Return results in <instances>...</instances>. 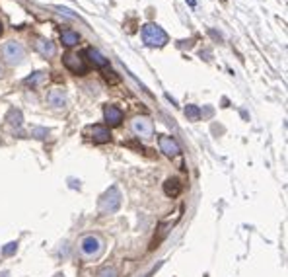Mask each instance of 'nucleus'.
<instances>
[{"instance_id":"f257e3e1","label":"nucleus","mask_w":288,"mask_h":277,"mask_svg":"<svg viewBox=\"0 0 288 277\" xmlns=\"http://www.w3.org/2000/svg\"><path fill=\"white\" fill-rule=\"evenodd\" d=\"M142 41L148 47H164L167 43V33L156 24H146L142 28Z\"/></svg>"},{"instance_id":"f03ea898","label":"nucleus","mask_w":288,"mask_h":277,"mask_svg":"<svg viewBox=\"0 0 288 277\" xmlns=\"http://www.w3.org/2000/svg\"><path fill=\"white\" fill-rule=\"evenodd\" d=\"M119 207H121V194H119L117 188H109L105 194L101 195V199L97 203V209H99L101 215L115 213V211H119Z\"/></svg>"},{"instance_id":"7ed1b4c3","label":"nucleus","mask_w":288,"mask_h":277,"mask_svg":"<svg viewBox=\"0 0 288 277\" xmlns=\"http://www.w3.org/2000/svg\"><path fill=\"white\" fill-rule=\"evenodd\" d=\"M2 57H4V61L8 65H20L24 61V57H26V49L20 43L8 41L2 45Z\"/></svg>"},{"instance_id":"20e7f679","label":"nucleus","mask_w":288,"mask_h":277,"mask_svg":"<svg viewBox=\"0 0 288 277\" xmlns=\"http://www.w3.org/2000/svg\"><path fill=\"white\" fill-rule=\"evenodd\" d=\"M101 250H103V240L99 236L88 235L80 240V252L86 258H96L101 254Z\"/></svg>"},{"instance_id":"39448f33","label":"nucleus","mask_w":288,"mask_h":277,"mask_svg":"<svg viewBox=\"0 0 288 277\" xmlns=\"http://www.w3.org/2000/svg\"><path fill=\"white\" fill-rule=\"evenodd\" d=\"M65 67L74 72V74H86L88 72V63H86V57L80 55V53H67L65 59H63Z\"/></svg>"},{"instance_id":"423d86ee","label":"nucleus","mask_w":288,"mask_h":277,"mask_svg":"<svg viewBox=\"0 0 288 277\" xmlns=\"http://www.w3.org/2000/svg\"><path fill=\"white\" fill-rule=\"evenodd\" d=\"M133 133L137 135V137H142V138H150L154 135V127H152V121L150 119H146V117H135L133 119Z\"/></svg>"},{"instance_id":"0eeeda50","label":"nucleus","mask_w":288,"mask_h":277,"mask_svg":"<svg viewBox=\"0 0 288 277\" xmlns=\"http://www.w3.org/2000/svg\"><path fill=\"white\" fill-rule=\"evenodd\" d=\"M158 145H160V151H162L165 156H169V158H174V156L179 154V145L176 143V138L162 135V137L158 138Z\"/></svg>"},{"instance_id":"6e6552de","label":"nucleus","mask_w":288,"mask_h":277,"mask_svg":"<svg viewBox=\"0 0 288 277\" xmlns=\"http://www.w3.org/2000/svg\"><path fill=\"white\" fill-rule=\"evenodd\" d=\"M103 119H105V123L109 125V127H117V125H121V121H123V111L119 110V108H115V106H107L103 110Z\"/></svg>"},{"instance_id":"1a4fd4ad","label":"nucleus","mask_w":288,"mask_h":277,"mask_svg":"<svg viewBox=\"0 0 288 277\" xmlns=\"http://www.w3.org/2000/svg\"><path fill=\"white\" fill-rule=\"evenodd\" d=\"M35 49H37V53L41 57H55L56 53V45L53 41H49V39H45V37H39L37 41H35Z\"/></svg>"},{"instance_id":"9d476101","label":"nucleus","mask_w":288,"mask_h":277,"mask_svg":"<svg viewBox=\"0 0 288 277\" xmlns=\"http://www.w3.org/2000/svg\"><path fill=\"white\" fill-rule=\"evenodd\" d=\"M92 138H94V143H99V145L109 143L111 141L109 129L103 127V125H94V127H92Z\"/></svg>"},{"instance_id":"9b49d317","label":"nucleus","mask_w":288,"mask_h":277,"mask_svg":"<svg viewBox=\"0 0 288 277\" xmlns=\"http://www.w3.org/2000/svg\"><path fill=\"white\" fill-rule=\"evenodd\" d=\"M164 194L167 197H178L181 194V181L178 178H167L164 181Z\"/></svg>"},{"instance_id":"f8f14e48","label":"nucleus","mask_w":288,"mask_h":277,"mask_svg":"<svg viewBox=\"0 0 288 277\" xmlns=\"http://www.w3.org/2000/svg\"><path fill=\"white\" fill-rule=\"evenodd\" d=\"M86 55H88V59L96 65V67H99V69H107V59L101 55L97 49H94V47H90L88 51H86Z\"/></svg>"},{"instance_id":"ddd939ff","label":"nucleus","mask_w":288,"mask_h":277,"mask_svg":"<svg viewBox=\"0 0 288 277\" xmlns=\"http://www.w3.org/2000/svg\"><path fill=\"white\" fill-rule=\"evenodd\" d=\"M47 102H49L51 106H55V108H63V106H65V102H67V98H65V94H63V90L53 88V90L47 94Z\"/></svg>"},{"instance_id":"4468645a","label":"nucleus","mask_w":288,"mask_h":277,"mask_svg":"<svg viewBox=\"0 0 288 277\" xmlns=\"http://www.w3.org/2000/svg\"><path fill=\"white\" fill-rule=\"evenodd\" d=\"M47 78V72H43V70H37V72H33V74H29L28 78L24 80L26 86H31V88H35V86H39Z\"/></svg>"},{"instance_id":"2eb2a0df","label":"nucleus","mask_w":288,"mask_h":277,"mask_svg":"<svg viewBox=\"0 0 288 277\" xmlns=\"http://www.w3.org/2000/svg\"><path fill=\"white\" fill-rule=\"evenodd\" d=\"M61 39H63V45H67V47H72V45H76V43L80 41V35L76 33V31H63V35H61Z\"/></svg>"},{"instance_id":"dca6fc26","label":"nucleus","mask_w":288,"mask_h":277,"mask_svg":"<svg viewBox=\"0 0 288 277\" xmlns=\"http://www.w3.org/2000/svg\"><path fill=\"white\" fill-rule=\"evenodd\" d=\"M8 123L14 127H22L24 119H22V111L20 110H10L8 111Z\"/></svg>"},{"instance_id":"f3484780","label":"nucleus","mask_w":288,"mask_h":277,"mask_svg":"<svg viewBox=\"0 0 288 277\" xmlns=\"http://www.w3.org/2000/svg\"><path fill=\"white\" fill-rule=\"evenodd\" d=\"M185 115H187V119H191V121H199V119H201V110H199L197 106H187V108H185Z\"/></svg>"},{"instance_id":"a211bd4d","label":"nucleus","mask_w":288,"mask_h":277,"mask_svg":"<svg viewBox=\"0 0 288 277\" xmlns=\"http://www.w3.org/2000/svg\"><path fill=\"white\" fill-rule=\"evenodd\" d=\"M103 78H105V80H107L109 84H117V82H119V76L115 74V70H111V69L103 70Z\"/></svg>"},{"instance_id":"6ab92c4d","label":"nucleus","mask_w":288,"mask_h":277,"mask_svg":"<svg viewBox=\"0 0 288 277\" xmlns=\"http://www.w3.org/2000/svg\"><path fill=\"white\" fill-rule=\"evenodd\" d=\"M31 135L35 138H45L49 135V129H43V127H33L31 129Z\"/></svg>"},{"instance_id":"aec40b11","label":"nucleus","mask_w":288,"mask_h":277,"mask_svg":"<svg viewBox=\"0 0 288 277\" xmlns=\"http://www.w3.org/2000/svg\"><path fill=\"white\" fill-rule=\"evenodd\" d=\"M16 250H18V244H16V242H10V244L4 246L2 254H4V256H12V254H16Z\"/></svg>"},{"instance_id":"412c9836","label":"nucleus","mask_w":288,"mask_h":277,"mask_svg":"<svg viewBox=\"0 0 288 277\" xmlns=\"http://www.w3.org/2000/svg\"><path fill=\"white\" fill-rule=\"evenodd\" d=\"M97 277H117V271H115L113 267H103V269L97 273Z\"/></svg>"},{"instance_id":"4be33fe9","label":"nucleus","mask_w":288,"mask_h":277,"mask_svg":"<svg viewBox=\"0 0 288 277\" xmlns=\"http://www.w3.org/2000/svg\"><path fill=\"white\" fill-rule=\"evenodd\" d=\"M187 2H189V6H191V8H195V6H197V2H195V0H187Z\"/></svg>"},{"instance_id":"5701e85b","label":"nucleus","mask_w":288,"mask_h":277,"mask_svg":"<svg viewBox=\"0 0 288 277\" xmlns=\"http://www.w3.org/2000/svg\"><path fill=\"white\" fill-rule=\"evenodd\" d=\"M53 277H65V275H63V273H56V275H53Z\"/></svg>"},{"instance_id":"b1692460","label":"nucleus","mask_w":288,"mask_h":277,"mask_svg":"<svg viewBox=\"0 0 288 277\" xmlns=\"http://www.w3.org/2000/svg\"><path fill=\"white\" fill-rule=\"evenodd\" d=\"M0 33H2V22H0Z\"/></svg>"},{"instance_id":"393cba45","label":"nucleus","mask_w":288,"mask_h":277,"mask_svg":"<svg viewBox=\"0 0 288 277\" xmlns=\"http://www.w3.org/2000/svg\"><path fill=\"white\" fill-rule=\"evenodd\" d=\"M0 76H2V69H0Z\"/></svg>"}]
</instances>
